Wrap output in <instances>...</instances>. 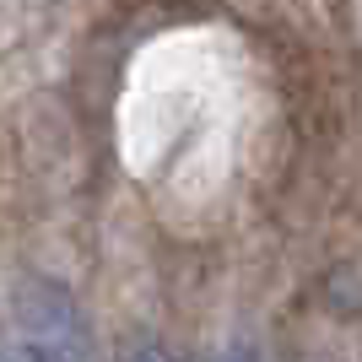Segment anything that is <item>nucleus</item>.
I'll list each match as a JSON object with an SVG mask.
<instances>
[{
  "instance_id": "f257e3e1",
  "label": "nucleus",
  "mask_w": 362,
  "mask_h": 362,
  "mask_svg": "<svg viewBox=\"0 0 362 362\" xmlns=\"http://www.w3.org/2000/svg\"><path fill=\"white\" fill-rule=\"evenodd\" d=\"M11 341L33 351L38 362H92V335L76 298L60 281L33 276L11 298Z\"/></svg>"
},
{
  "instance_id": "f03ea898",
  "label": "nucleus",
  "mask_w": 362,
  "mask_h": 362,
  "mask_svg": "<svg viewBox=\"0 0 362 362\" xmlns=\"http://www.w3.org/2000/svg\"><path fill=\"white\" fill-rule=\"evenodd\" d=\"M6 362H38V357H33V351L22 346V341H11V346H6Z\"/></svg>"
},
{
  "instance_id": "7ed1b4c3",
  "label": "nucleus",
  "mask_w": 362,
  "mask_h": 362,
  "mask_svg": "<svg viewBox=\"0 0 362 362\" xmlns=\"http://www.w3.org/2000/svg\"><path fill=\"white\" fill-rule=\"evenodd\" d=\"M130 362H173V357H168V351H157V346H146V351H136Z\"/></svg>"
}]
</instances>
